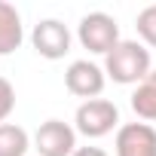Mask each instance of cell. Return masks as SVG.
I'll use <instances>...</instances> for the list:
<instances>
[{"mask_svg":"<svg viewBox=\"0 0 156 156\" xmlns=\"http://www.w3.org/2000/svg\"><path fill=\"white\" fill-rule=\"evenodd\" d=\"M135 28H138L141 40H144L147 46H153V49H156V3L138 12V19H135Z\"/></svg>","mask_w":156,"mask_h":156,"instance_id":"11","label":"cell"},{"mask_svg":"<svg viewBox=\"0 0 156 156\" xmlns=\"http://www.w3.org/2000/svg\"><path fill=\"white\" fill-rule=\"evenodd\" d=\"M76 37H80L83 49L95 52V55H107L116 49L119 43V25L113 16L107 12H89L80 19V28H76Z\"/></svg>","mask_w":156,"mask_h":156,"instance_id":"2","label":"cell"},{"mask_svg":"<svg viewBox=\"0 0 156 156\" xmlns=\"http://www.w3.org/2000/svg\"><path fill=\"white\" fill-rule=\"evenodd\" d=\"M16 110V89L6 76H0V126H3Z\"/></svg>","mask_w":156,"mask_h":156,"instance_id":"12","label":"cell"},{"mask_svg":"<svg viewBox=\"0 0 156 156\" xmlns=\"http://www.w3.org/2000/svg\"><path fill=\"white\" fill-rule=\"evenodd\" d=\"M31 150V138L22 126L3 122L0 126V156H25Z\"/></svg>","mask_w":156,"mask_h":156,"instance_id":"10","label":"cell"},{"mask_svg":"<svg viewBox=\"0 0 156 156\" xmlns=\"http://www.w3.org/2000/svg\"><path fill=\"white\" fill-rule=\"evenodd\" d=\"M104 73L119 86H138L150 73V49L138 40H119L116 49L104 55Z\"/></svg>","mask_w":156,"mask_h":156,"instance_id":"1","label":"cell"},{"mask_svg":"<svg viewBox=\"0 0 156 156\" xmlns=\"http://www.w3.org/2000/svg\"><path fill=\"white\" fill-rule=\"evenodd\" d=\"M73 156H107L101 147H76V153Z\"/></svg>","mask_w":156,"mask_h":156,"instance_id":"13","label":"cell"},{"mask_svg":"<svg viewBox=\"0 0 156 156\" xmlns=\"http://www.w3.org/2000/svg\"><path fill=\"white\" fill-rule=\"evenodd\" d=\"M25 40V28H22V16L12 3L0 0V55H9L22 46Z\"/></svg>","mask_w":156,"mask_h":156,"instance_id":"8","label":"cell"},{"mask_svg":"<svg viewBox=\"0 0 156 156\" xmlns=\"http://www.w3.org/2000/svg\"><path fill=\"white\" fill-rule=\"evenodd\" d=\"M104 83H107L104 67H98V64L89 61V58L70 61V67L64 70V86H67V92L76 95V98H86V101L98 98V95L104 92Z\"/></svg>","mask_w":156,"mask_h":156,"instance_id":"4","label":"cell"},{"mask_svg":"<svg viewBox=\"0 0 156 156\" xmlns=\"http://www.w3.org/2000/svg\"><path fill=\"white\" fill-rule=\"evenodd\" d=\"M116 156H156V129L147 122H126L116 129Z\"/></svg>","mask_w":156,"mask_h":156,"instance_id":"7","label":"cell"},{"mask_svg":"<svg viewBox=\"0 0 156 156\" xmlns=\"http://www.w3.org/2000/svg\"><path fill=\"white\" fill-rule=\"evenodd\" d=\"M31 43H34L37 55H43L49 61H58V58H64L70 52V31L58 19H43V22L34 25Z\"/></svg>","mask_w":156,"mask_h":156,"instance_id":"6","label":"cell"},{"mask_svg":"<svg viewBox=\"0 0 156 156\" xmlns=\"http://www.w3.org/2000/svg\"><path fill=\"white\" fill-rule=\"evenodd\" d=\"M34 147L40 156H73L76 153V129L61 119L40 122L34 135Z\"/></svg>","mask_w":156,"mask_h":156,"instance_id":"5","label":"cell"},{"mask_svg":"<svg viewBox=\"0 0 156 156\" xmlns=\"http://www.w3.org/2000/svg\"><path fill=\"white\" fill-rule=\"evenodd\" d=\"M73 122H76L73 129L80 135H86V138H104L119 126V110L107 98H92V101H83L76 107Z\"/></svg>","mask_w":156,"mask_h":156,"instance_id":"3","label":"cell"},{"mask_svg":"<svg viewBox=\"0 0 156 156\" xmlns=\"http://www.w3.org/2000/svg\"><path fill=\"white\" fill-rule=\"evenodd\" d=\"M132 110L141 119H147V122L156 119V70H150L144 80L135 86V92H132Z\"/></svg>","mask_w":156,"mask_h":156,"instance_id":"9","label":"cell"}]
</instances>
